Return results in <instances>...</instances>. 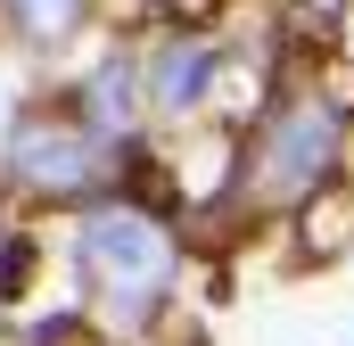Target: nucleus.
Listing matches in <instances>:
<instances>
[{
  "mask_svg": "<svg viewBox=\"0 0 354 346\" xmlns=\"http://www.w3.org/2000/svg\"><path fill=\"white\" fill-rule=\"evenodd\" d=\"M75 256H83V272L99 280V305H107L115 322H149V305H157L165 280H174V239H165L149 215H132V206L83 215Z\"/></svg>",
  "mask_w": 354,
  "mask_h": 346,
  "instance_id": "nucleus-1",
  "label": "nucleus"
},
{
  "mask_svg": "<svg viewBox=\"0 0 354 346\" xmlns=\"http://www.w3.org/2000/svg\"><path fill=\"white\" fill-rule=\"evenodd\" d=\"M338 132H346V116H338L330 99H297V107L264 132V149H256V198H272V206L305 198V190L330 173V157H338Z\"/></svg>",
  "mask_w": 354,
  "mask_h": 346,
  "instance_id": "nucleus-2",
  "label": "nucleus"
},
{
  "mask_svg": "<svg viewBox=\"0 0 354 346\" xmlns=\"http://www.w3.org/2000/svg\"><path fill=\"white\" fill-rule=\"evenodd\" d=\"M8 165L33 190H91L107 173V132L99 124H66V116H25L8 140Z\"/></svg>",
  "mask_w": 354,
  "mask_h": 346,
  "instance_id": "nucleus-3",
  "label": "nucleus"
},
{
  "mask_svg": "<svg viewBox=\"0 0 354 346\" xmlns=\"http://www.w3.org/2000/svg\"><path fill=\"white\" fill-rule=\"evenodd\" d=\"M206 75H214V50L206 42H174L165 66H157V107H189L206 91Z\"/></svg>",
  "mask_w": 354,
  "mask_h": 346,
  "instance_id": "nucleus-4",
  "label": "nucleus"
},
{
  "mask_svg": "<svg viewBox=\"0 0 354 346\" xmlns=\"http://www.w3.org/2000/svg\"><path fill=\"white\" fill-rule=\"evenodd\" d=\"M91 124H99L107 140L132 124V66H124V58H107V66L91 75Z\"/></svg>",
  "mask_w": 354,
  "mask_h": 346,
  "instance_id": "nucleus-5",
  "label": "nucleus"
},
{
  "mask_svg": "<svg viewBox=\"0 0 354 346\" xmlns=\"http://www.w3.org/2000/svg\"><path fill=\"white\" fill-rule=\"evenodd\" d=\"M75 8H83V0H17V17H25L41 42H58V33L75 25Z\"/></svg>",
  "mask_w": 354,
  "mask_h": 346,
  "instance_id": "nucleus-6",
  "label": "nucleus"
},
{
  "mask_svg": "<svg viewBox=\"0 0 354 346\" xmlns=\"http://www.w3.org/2000/svg\"><path fill=\"white\" fill-rule=\"evenodd\" d=\"M25 272H33V239H17V231H8V239H0V297H17V289H25Z\"/></svg>",
  "mask_w": 354,
  "mask_h": 346,
  "instance_id": "nucleus-7",
  "label": "nucleus"
},
{
  "mask_svg": "<svg viewBox=\"0 0 354 346\" xmlns=\"http://www.w3.org/2000/svg\"><path fill=\"white\" fill-rule=\"evenodd\" d=\"M313 8H346V0H313Z\"/></svg>",
  "mask_w": 354,
  "mask_h": 346,
  "instance_id": "nucleus-8",
  "label": "nucleus"
}]
</instances>
